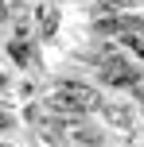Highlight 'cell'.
<instances>
[{
  "label": "cell",
  "mask_w": 144,
  "mask_h": 147,
  "mask_svg": "<svg viewBox=\"0 0 144 147\" xmlns=\"http://www.w3.org/2000/svg\"><path fill=\"white\" fill-rule=\"evenodd\" d=\"M59 27V16H51V8H39V35H51V31Z\"/></svg>",
  "instance_id": "obj_2"
},
{
  "label": "cell",
  "mask_w": 144,
  "mask_h": 147,
  "mask_svg": "<svg viewBox=\"0 0 144 147\" xmlns=\"http://www.w3.org/2000/svg\"><path fill=\"white\" fill-rule=\"evenodd\" d=\"M8 51H12V58H16V66H31V62H35V58H31V47L27 43H12V47H8Z\"/></svg>",
  "instance_id": "obj_3"
},
{
  "label": "cell",
  "mask_w": 144,
  "mask_h": 147,
  "mask_svg": "<svg viewBox=\"0 0 144 147\" xmlns=\"http://www.w3.org/2000/svg\"><path fill=\"white\" fill-rule=\"evenodd\" d=\"M98 78H101V85L132 89V85L144 78V70H140V66H132L129 58H121V54H105V58H101V66H98Z\"/></svg>",
  "instance_id": "obj_1"
},
{
  "label": "cell",
  "mask_w": 144,
  "mask_h": 147,
  "mask_svg": "<svg viewBox=\"0 0 144 147\" xmlns=\"http://www.w3.org/2000/svg\"><path fill=\"white\" fill-rule=\"evenodd\" d=\"M121 43H125V47H129V51H132V54H136V58L144 62V39H136V35H125Z\"/></svg>",
  "instance_id": "obj_4"
},
{
  "label": "cell",
  "mask_w": 144,
  "mask_h": 147,
  "mask_svg": "<svg viewBox=\"0 0 144 147\" xmlns=\"http://www.w3.org/2000/svg\"><path fill=\"white\" fill-rule=\"evenodd\" d=\"M121 4H140V0H117V8H121Z\"/></svg>",
  "instance_id": "obj_6"
},
{
  "label": "cell",
  "mask_w": 144,
  "mask_h": 147,
  "mask_svg": "<svg viewBox=\"0 0 144 147\" xmlns=\"http://www.w3.org/2000/svg\"><path fill=\"white\" fill-rule=\"evenodd\" d=\"M4 20H8V8H4V4H0V23H4Z\"/></svg>",
  "instance_id": "obj_5"
}]
</instances>
